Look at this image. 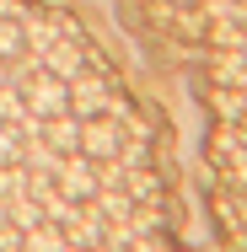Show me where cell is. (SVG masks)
Instances as JSON below:
<instances>
[{
	"label": "cell",
	"instance_id": "10",
	"mask_svg": "<svg viewBox=\"0 0 247 252\" xmlns=\"http://www.w3.org/2000/svg\"><path fill=\"white\" fill-rule=\"evenodd\" d=\"M22 166H27V172H54V166H59V151H54L43 134H27V140H22Z\"/></svg>",
	"mask_w": 247,
	"mask_h": 252
},
{
	"label": "cell",
	"instance_id": "25",
	"mask_svg": "<svg viewBox=\"0 0 247 252\" xmlns=\"http://www.w3.org/2000/svg\"><path fill=\"white\" fill-rule=\"evenodd\" d=\"M92 252H107V247H92Z\"/></svg>",
	"mask_w": 247,
	"mask_h": 252
},
{
	"label": "cell",
	"instance_id": "12",
	"mask_svg": "<svg viewBox=\"0 0 247 252\" xmlns=\"http://www.w3.org/2000/svg\"><path fill=\"white\" fill-rule=\"evenodd\" d=\"M102 209V220H129V209H135V199H129V188L118 183V188H97V199H92Z\"/></svg>",
	"mask_w": 247,
	"mask_h": 252
},
{
	"label": "cell",
	"instance_id": "21",
	"mask_svg": "<svg viewBox=\"0 0 247 252\" xmlns=\"http://www.w3.org/2000/svg\"><path fill=\"white\" fill-rule=\"evenodd\" d=\"M5 220H11V204H5V199H0V225H5Z\"/></svg>",
	"mask_w": 247,
	"mask_h": 252
},
{
	"label": "cell",
	"instance_id": "15",
	"mask_svg": "<svg viewBox=\"0 0 247 252\" xmlns=\"http://www.w3.org/2000/svg\"><path fill=\"white\" fill-rule=\"evenodd\" d=\"M22 193H27V166H22V161L0 166V199L11 204V199H22Z\"/></svg>",
	"mask_w": 247,
	"mask_h": 252
},
{
	"label": "cell",
	"instance_id": "4",
	"mask_svg": "<svg viewBox=\"0 0 247 252\" xmlns=\"http://www.w3.org/2000/svg\"><path fill=\"white\" fill-rule=\"evenodd\" d=\"M124 151V124L118 118H81V156H92V161H113V156Z\"/></svg>",
	"mask_w": 247,
	"mask_h": 252
},
{
	"label": "cell",
	"instance_id": "2",
	"mask_svg": "<svg viewBox=\"0 0 247 252\" xmlns=\"http://www.w3.org/2000/svg\"><path fill=\"white\" fill-rule=\"evenodd\" d=\"M54 188H59L65 199H75V204H92V199H97V161L81 156V151L59 156V166H54Z\"/></svg>",
	"mask_w": 247,
	"mask_h": 252
},
{
	"label": "cell",
	"instance_id": "24",
	"mask_svg": "<svg viewBox=\"0 0 247 252\" xmlns=\"http://www.w3.org/2000/svg\"><path fill=\"white\" fill-rule=\"evenodd\" d=\"M65 252H92V247H65Z\"/></svg>",
	"mask_w": 247,
	"mask_h": 252
},
{
	"label": "cell",
	"instance_id": "20",
	"mask_svg": "<svg viewBox=\"0 0 247 252\" xmlns=\"http://www.w3.org/2000/svg\"><path fill=\"white\" fill-rule=\"evenodd\" d=\"M5 81H11V64H5V59H0V86H5Z\"/></svg>",
	"mask_w": 247,
	"mask_h": 252
},
{
	"label": "cell",
	"instance_id": "16",
	"mask_svg": "<svg viewBox=\"0 0 247 252\" xmlns=\"http://www.w3.org/2000/svg\"><path fill=\"white\" fill-rule=\"evenodd\" d=\"M22 49H27V43H22V22H11V16H0V59L11 64V59H16Z\"/></svg>",
	"mask_w": 247,
	"mask_h": 252
},
{
	"label": "cell",
	"instance_id": "3",
	"mask_svg": "<svg viewBox=\"0 0 247 252\" xmlns=\"http://www.w3.org/2000/svg\"><path fill=\"white\" fill-rule=\"evenodd\" d=\"M22 97H27V113H33V118L70 113V81H59V75H49V70H38V75L22 86Z\"/></svg>",
	"mask_w": 247,
	"mask_h": 252
},
{
	"label": "cell",
	"instance_id": "19",
	"mask_svg": "<svg viewBox=\"0 0 247 252\" xmlns=\"http://www.w3.org/2000/svg\"><path fill=\"white\" fill-rule=\"evenodd\" d=\"M0 252H22V231H16L11 220L0 225Z\"/></svg>",
	"mask_w": 247,
	"mask_h": 252
},
{
	"label": "cell",
	"instance_id": "11",
	"mask_svg": "<svg viewBox=\"0 0 247 252\" xmlns=\"http://www.w3.org/2000/svg\"><path fill=\"white\" fill-rule=\"evenodd\" d=\"M70 242H65V231L54 225V220H43V225H33V231H22V252H65Z\"/></svg>",
	"mask_w": 247,
	"mask_h": 252
},
{
	"label": "cell",
	"instance_id": "22",
	"mask_svg": "<svg viewBox=\"0 0 247 252\" xmlns=\"http://www.w3.org/2000/svg\"><path fill=\"white\" fill-rule=\"evenodd\" d=\"M237 134H242V140H247V113H242V118H237Z\"/></svg>",
	"mask_w": 247,
	"mask_h": 252
},
{
	"label": "cell",
	"instance_id": "13",
	"mask_svg": "<svg viewBox=\"0 0 247 252\" xmlns=\"http://www.w3.org/2000/svg\"><path fill=\"white\" fill-rule=\"evenodd\" d=\"M43 220H49V215H43L38 199H27V193L11 199V225H16V231H33V225H43Z\"/></svg>",
	"mask_w": 247,
	"mask_h": 252
},
{
	"label": "cell",
	"instance_id": "9",
	"mask_svg": "<svg viewBox=\"0 0 247 252\" xmlns=\"http://www.w3.org/2000/svg\"><path fill=\"white\" fill-rule=\"evenodd\" d=\"M124 188H129V199H135V204L161 199V177L150 172V161H145V166H124Z\"/></svg>",
	"mask_w": 247,
	"mask_h": 252
},
{
	"label": "cell",
	"instance_id": "7",
	"mask_svg": "<svg viewBox=\"0 0 247 252\" xmlns=\"http://www.w3.org/2000/svg\"><path fill=\"white\" fill-rule=\"evenodd\" d=\"M210 70H215V86H247V54L242 49H215L210 54Z\"/></svg>",
	"mask_w": 247,
	"mask_h": 252
},
{
	"label": "cell",
	"instance_id": "8",
	"mask_svg": "<svg viewBox=\"0 0 247 252\" xmlns=\"http://www.w3.org/2000/svg\"><path fill=\"white\" fill-rule=\"evenodd\" d=\"M22 43H27L33 54H49L54 43H59V11H54V16H33V11H27V22H22Z\"/></svg>",
	"mask_w": 247,
	"mask_h": 252
},
{
	"label": "cell",
	"instance_id": "18",
	"mask_svg": "<svg viewBox=\"0 0 247 252\" xmlns=\"http://www.w3.org/2000/svg\"><path fill=\"white\" fill-rule=\"evenodd\" d=\"M129 252H177V247H172L161 231H145V236H135V247H129Z\"/></svg>",
	"mask_w": 247,
	"mask_h": 252
},
{
	"label": "cell",
	"instance_id": "23",
	"mask_svg": "<svg viewBox=\"0 0 247 252\" xmlns=\"http://www.w3.org/2000/svg\"><path fill=\"white\" fill-rule=\"evenodd\" d=\"M172 5H204V0H172Z\"/></svg>",
	"mask_w": 247,
	"mask_h": 252
},
{
	"label": "cell",
	"instance_id": "17",
	"mask_svg": "<svg viewBox=\"0 0 247 252\" xmlns=\"http://www.w3.org/2000/svg\"><path fill=\"white\" fill-rule=\"evenodd\" d=\"M11 161H22V134H16V124H0V166H11Z\"/></svg>",
	"mask_w": 247,
	"mask_h": 252
},
{
	"label": "cell",
	"instance_id": "5",
	"mask_svg": "<svg viewBox=\"0 0 247 252\" xmlns=\"http://www.w3.org/2000/svg\"><path fill=\"white\" fill-rule=\"evenodd\" d=\"M70 247H102V209L97 204H75V215L59 225Z\"/></svg>",
	"mask_w": 247,
	"mask_h": 252
},
{
	"label": "cell",
	"instance_id": "1",
	"mask_svg": "<svg viewBox=\"0 0 247 252\" xmlns=\"http://www.w3.org/2000/svg\"><path fill=\"white\" fill-rule=\"evenodd\" d=\"M113 97H118V86H113V75L97 70V64H86V70L70 81V113H75V118H97V113H107Z\"/></svg>",
	"mask_w": 247,
	"mask_h": 252
},
{
	"label": "cell",
	"instance_id": "6",
	"mask_svg": "<svg viewBox=\"0 0 247 252\" xmlns=\"http://www.w3.org/2000/svg\"><path fill=\"white\" fill-rule=\"evenodd\" d=\"M43 140H49L59 156L81 151V118H75V113H54V118H43Z\"/></svg>",
	"mask_w": 247,
	"mask_h": 252
},
{
	"label": "cell",
	"instance_id": "14",
	"mask_svg": "<svg viewBox=\"0 0 247 252\" xmlns=\"http://www.w3.org/2000/svg\"><path fill=\"white\" fill-rule=\"evenodd\" d=\"M22 118H27V97L16 81H5L0 86V124H22Z\"/></svg>",
	"mask_w": 247,
	"mask_h": 252
}]
</instances>
